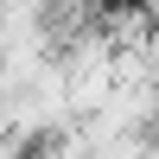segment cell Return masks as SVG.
I'll use <instances>...</instances> for the list:
<instances>
[{
    "label": "cell",
    "instance_id": "7a4b0ae2",
    "mask_svg": "<svg viewBox=\"0 0 159 159\" xmlns=\"http://www.w3.org/2000/svg\"><path fill=\"white\" fill-rule=\"evenodd\" d=\"M140 57H147V76H153V83H159V25H153V32H147V45H140Z\"/></svg>",
    "mask_w": 159,
    "mask_h": 159
},
{
    "label": "cell",
    "instance_id": "6da1fadb",
    "mask_svg": "<svg viewBox=\"0 0 159 159\" xmlns=\"http://www.w3.org/2000/svg\"><path fill=\"white\" fill-rule=\"evenodd\" d=\"M25 159H89V140H83V127H45V134L25 147Z\"/></svg>",
    "mask_w": 159,
    "mask_h": 159
}]
</instances>
